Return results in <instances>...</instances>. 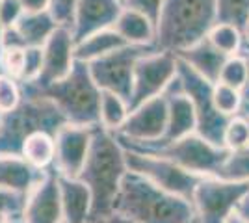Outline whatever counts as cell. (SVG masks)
I'll list each match as a JSON object with an SVG mask.
<instances>
[{
  "instance_id": "6da1fadb",
  "label": "cell",
  "mask_w": 249,
  "mask_h": 223,
  "mask_svg": "<svg viewBox=\"0 0 249 223\" xmlns=\"http://www.w3.org/2000/svg\"><path fill=\"white\" fill-rule=\"evenodd\" d=\"M128 173L124 149L115 134L95 125L89 153L78 179L91 191L89 223H104L114 214V201Z\"/></svg>"
},
{
  "instance_id": "7a4b0ae2",
  "label": "cell",
  "mask_w": 249,
  "mask_h": 223,
  "mask_svg": "<svg viewBox=\"0 0 249 223\" xmlns=\"http://www.w3.org/2000/svg\"><path fill=\"white\" fill-rule=\"evenodd\" d=\"M114 212L136 223H196L192 201L162 190L142 175L128 171L115 195Z\"/></svg>"
},
{
  "instance_id": "3957f363",
  "label": "cell",
  "mask_w": 249,
  "mask_h": 223,
  "mask_svg": "<svg viewBox=\"0 0 249 223\" xmlns=\"http://www.w3.org/2000/svg\"><path fill=\"white\" fill-rule=\"evenodd\" d=\"M216 24V0H164L156 22L155 47L180 52L207 37Z\"/></svg>"
},
{
  "instance_id": "277c9868",
  "label": "cell",
  "mask_w": 249,
  "mask_h": 223,
  "mask_svg": "<svg viewBox=\"0 0 249 223\" xmlns=\"http://www.w3.org/2000/svg\"><path fill=\"white\" fill-rule=\"evenodd\" d=\"M22 91V101L15 110L2 114L0 123V156H21L24 139L36 132H49L52 136L67 123L60 108L51 99Z\"/></svg>"
},
{
  "instance_id": "5b68a950",
  "label": "cell",
  "mask_w": 249,
  "mask_h": 223,
  "mask_svg": "<svg viewBox=\"0 0 249 223\" xmlns=\"http://www.w3.org/2000/svg\"><path fill=\"white\" fill-rule=\"evenodd\" d=\"M21 84V89L39 93L51 99L60 108L67 123L82 125V127H95L99 125V99L101 89L97 87L95 80L89 73V65L86 62H74L71 73L65 78L47 86L43 89H34L28 84Z\"/></svg>"
},
{
  "instance_id": "8992f818",
  "label": "cell",
  "mask_w": 249,
  "mask_h": 223,
  "mask_svg": "<svg viewBox=\"0 0 249 223\" xmlns=\"http://www.w3.org/2000/svg\"><path fill=\"white\" fill-rule=\"evenodd\" d=\"M119 143L124 149L151 153L156 156H162L177 166L184 168L186 171H192L201 177H218L223 162L227 160L229 151L221 145H214L208 139L201 138L197 132H192L184 138L169 141V143H156V141H128L117 136Z\"/></svg>"
},
{
  "instance_id": "52a82bcc",
  "label": "cell",
  "mask_w": 249,
  "mask_h": 223,
  "mask_svg": "<svg viewBox=\"0 0 249 223\" xmlns=\"http://www.w3.org/2000/svg\"><path fill=\"white\" fill-rule=\"evenodd\" d=\"M177 80L180 84L182 93L190 99L194 112H196V132L201 138L208 139L214 145H221L223 139V130L227 127L231 117L221 116L212 101V91L214 84L208 82L197 74L188 64L177 58ZM223 147V145H221Z\"/></svg>"
},
{
  "instance_id": "ba28073f",
  "label": "cell",
  "mask_w": 249,
  "mask_h": 223,
  "mask_svg": "<svg viewBox=\"0 0 249 223\" xmlns=\"http://www.w3.org/2000/svg\"><path fill=\"white\" fill-rule=\"evenodd\" d=\"M124 160H126L128 171L142 175L143 179L153 182L158 188L175 193L178 197H184L188 201H192L194 190L203 179L201 175H196L192 171H186L184 168L177 166L175 162L151 154V153L124 149Z\"/></svg>"
},
{
  "instance_id": "9c48e42d",
  "label": "cell",
  "mask_w": 249,
  "mask_h": 223,
  "mask_svg": "<svg viewBox=\"0 0 249 223\" xmlns=\"http://www.w3.org/2000/svg\"><path fill=\"white\" fill-rule=\"evenodd\" d=\"M249 182L225 181L219 177H203L192 195L196 223H225L236 212Z\"/></svg>"
},
{
  "instance_id": "30bf717a",
  "label": "cell",
  "mask_w": 249,
  "mask_h": 223,
  "mask_svg": "<svg viewBox=\"0 0 249 223\" xmlns=\"http://www.w3.org/2000/svg\"><path fill=\"white\" fill-rule=\"evenodd\" d=\"M158 51L155 45H124L89 65V73L101 91H112L128 103L132 93L136 62L145 54Z\"/></svg>"
},
{
  "instance_id": "8fae6325",
  "label": "cell",
  "mask_w": 249,
  "mask_h": 223,
  "mask_svg": "<svg viewBox=\"0 0 249 223\" xmlns=\"http://www.w3.org/2000/svg\"><path fill=\"white\" fill-rule=\"evenodd\" d=\"M177 78V56L173 52L153 51L142 56L134 65L132 93L128 99V110H134L147 101L166 93Z\"/></svg>"
},
{
  "instance_id": "7c38bea8",
  "label": "cell",
  "mask_w": 249,
  "mask_h": 223,
  "mask_svg": "<svg viewBox=\"0 0 249 223\" xmlns=\"http://www.w3.org/2000/svg\"><path fill=\"white\" fill-rule=\"evenodd\" d=\"M74 37L69 26H58L51 37L43 45V67L39 76L34 82H22L34 89H43L65 78L71 73L76 56H74Z\"/></svg>"
},
{
  "instance_id": "4fadbf2b",
  "label": "cell",
  "mask_w": 249,
  "mask_h": 223,
  "mask_svg": "<svg viewBox=\"0 0 249 223\" xmlns=\"http://www.w3.org/2000/svg\"><path fill=\"white\" fill-rule=\"evenodd\" d=\"M95 127H82V125H73L65 123L58 134L54 136L56 139V156L52 168L56 170L58 175L69 177V179H78L82 171L91 138H93Z\"/></svg>"
},
{
  "instance_id": "5bb4252c",
  "label": "cell",
  "mask_w": 249,
  "mask_h": 223,
  "mask_svg": "<svg viewBox=\"0 0 249 223\" xmlns=\"http://www.w3.org/2000/svg\"><path fill=\"white\" fill-rule=\"evenodd\" d=\"M21 220L22 223H63L60 184L54 168L47 170L41 181L26 193Z\"/></svg>"
},
{
  "instance_id": "9a60e30c",
  "label": "cell",
  "mask_w": 249,
  "mask_h": 223,
  "mask_svg": "<svg viewBox=\"0 0 249 223\" xmlns=\"http://www.w3.org/2000/svg\"><path fill=\"white\" fill-rule=\"evenodd\" d=\"M167 127V97L160 95L130 110L123 128L115 134L128 141H156Z\"/></svg>"
},
{
  "instance_id": "2e32d148",
  "label": "cell",
  "mask_w": 249,
  "mask_h": 223,
  "mask_svg": "<svg viewBox=\"0 0 249 223\" xmlns=\"http://www.w3.org/2000/svg\"><path fill=\"white\" fill-rule=\"evenodd\" d=\"M121 10L123 0H78L69 26L74 43H80L99 30L112 28Z\"/></svg>"
},
{
  "instance_id": "e0dca14e",
  "label": "cell",
  "mask_w": 249,
  "mask_h": 223,
  "mask_svg": "<svg viewBox=\"0 0 249 223\" xmlns=\"http://www.w3.org/2000/svg\"><path fill=\"white\" fill-rule=\"evenodd\" d=\"M164 95L167 97V127L164 136L156 139V143H169V141L184 138L188 134L196 132V125H197L194 106L190 99L182 93L177 78L171 82Z\"/></svg>"
},
{
  "instance_id": "ac0fdd59",
  "label": "cell",
  "mask_w": 249,
  "mask_h": 223,
  "mask_svg": "<svg viewBox=\"0 0 249 223\" xmlns=\"http://www.w3.org/2000/svg\"><path fill=\"white\" fill-rule=\"evenodd\" d=\"M60 199H62L63 223H89L91 191L80 179L58 175Z\"/></svg>"
},
{
  "instance_id": "d6986e66",
  "label": "cell",
  "mask_w": 249,
  "mask_h": 223,
  "mask_svg": "<svg viewBox=\"0 0 249 223\" xmlns=\"http://www.w3.org/2000/svg\"><path fill=\"white\" fill-rule=\"evenodd\" d=\"M175 56L178 60H182L184 64L190 65L203 78H207L208 82H212V84L218 82L219 71L225 64V60L229 58V56L219 52L218 49H214L207 37H203L197 43L190 45L188 49L177 52Z\"/></svg>"
},
{
  "instance_id": "ffe728a7",
  "label": "cell",
  "mask_w": 249,
  "mask_h": 223,
  "mask_svg": "<svg viewBox=\"0 0 249 223\" xmlns=\"http://www.w3.org/2000/svg\"><path fill=\"white\" fill-rule=\"evenodd\" d=\"M47 171L36 170L22 156H0V188L28 193Z\"/></svg>"
},
{
  "instance_id": "44dd1931",
  "label": "cell",
  "mask_w": 249,
  "mask_h": 223,
  "mask_svg": "<svg viewBox=\"0 0 249 223\" xmlns=\"http://www.w3.org/2000/svg\"><path fill=\"white\" fill-rule=\"evenodd\" d=\"M112 28L128 45H155L156 24L140 11L123 6Z\"/></svg>"
},
{
  "instance_id": "7402d4cb",
  "label": "cell",
  "mask_w": 249,
  "mask_h": 223,
  "mask_svg": "<svg viewBox=\"0 0 249 223\" xmlns=\"http://www.w3.org/2000/svg\"><path fill=\"white\" fill-rule=\"evenodd\" d=\"M124 45H128V43L124 41L114 28H104V30H99V32L88 35L80 43H76L74 45V56H76L78 62L91 64V62L103 58L106 54L114 52Z\"/></svg>"
},
{
  "instance_id": "603a6c76",
  "label": "cell",
  "mask_w": 249,
  "mask_h": 223,
  "mask_svg": "<svg viewBox=\"0 0 249 223\" xmlns=\"http://www.w3.org/2000/svg\"><path fill=\"white\" fill-rule=\"evenodd\" d=\"M13 28L21 35L24 47H43L51 34L58 28V22L54 21L51 11L22 13V17Z\"/></svg>"
},
{
  "instance_id": "cb8c5ba5",
  "label": "cell",
  "mask_w": 249,
  "mask_h": 223,
  "mask_svg": "<svg viewBox=\"0 0 249 223\" xmlns=\"http://www.w3.org/2000/svg\"><path fill=\"white\" fill-rule=\"evenodd\" d=\"M21 156L36 170H51L56 156V139L49 132H36L24 139Z\"/></svg>"
},
{
  "instance_id": "d4e9b609",
  "label": "cell",
  "mask_w": 249,
  "mask_h": 223,
  "mask_svg": "<svg viewBox=\"0 0 249 223\" xmlns=\"http://www.w3.org/2000/svg\"><path fill=\"white\" fill-rule=\"evenodd\" d=\"M130 114L128 110V103L123 97L115 95L112 91H101V99H99V125L117 134L123 128L126 117Z\"/></svg>"
},
{
  "instance_id": "484cf974",
  "label": "cell",
  "mask_w": 249,
  "mask_h": 223,
  "mask_svg": "<svg viewBox=\"0 0 249 223\" xmlns=\"http://www.w3.org/2000/svg\"><path fill=\"white\" fill-rule=\"evenodd\" d=\"M207 39L225 56H236L244 47V32L227 22H216L207 34Z\"/></svg>"
},
{
  "instance_id": "4316f807",
  "label": "cell",
  "mask_w": 249,
  "mask_h": 223,
  "mask_svg": "<svg viewBox=\"0 0 249 223\" xmlns=\"http://www.w3.org/2000/svg\"><path fill=\"white\" fill-rule=\"evenodd\" d=\"M212 101H214V106H216V110L221 116L234 117L242 114L244 97H242L240 89H234L231 86L216 82L214 84V91H212Z\"/></svg>"
},
{
  "instance_id": "83f0119b",
  "label": "cell",
  "mask_w": 249,
  "mask_h": 223,
  "mask_svg": "<svg viewBox=\"0 0 249 223\" xmlns=\"http://www.w3.org/2000/svg\"><path fill=\"white\" fill-rule=\"evenodd\" d=\"M218 177L225 181L249 182V145L238 151H229V156L223 162Z\"/></svg>"
},
{
  "instance_id": "f1b7e54d",
  "label": "cell",
  "mask_w": 249,
  "mask_h": 223,
  "mask_svg": "<svg viewBox=\"0 0 249 223\" xmlns=\"http://www.w3.org/2000/svg\"><path fill=\"white\" fill-rule=\"evenodd\" d=\"M249 19V0H216V22H227L240 28Z\"/></svg>"
},
{
  "instance_id": "f546056e",
  "label": "cell",
  "mask_w": 249,
  "mask_h": 223,
  "mask_svg": "<svg viewBox=\"0 0 249 223\" xmlns=\"http://www.w3.org/2000/svg\"><path fill=\"white\" fill-rule=\"evenodd\" d=\"M221 145L227 151H238L249 145V119L246 116H234L229 119L227 127L223 130Z\"/></svg>"
},
{
  "instance_id": "4dcf8cb0",
  "label": "cell",
  "mask_w": 249,
  "mask_h": 223,
  "mask_svg": "<svg viewBox=\"0 0 249 223\" xmlns=\"http://www.w3.org/2000/svg\"><path fill=\"white\" fill-rule=\"evenodd\" d=\"M218 82L225 86H231L234 89H244V86L248 82V64L244 60L242 54H236V56H229L225 60V64L219 71V78Z\"/></svg>"
},
{
  "instance_id": "1f68e13d",
  "label": "cell",
  "mask_w": 249,
  "mask_h": 223,
  "mask_svg": "<svg viewBox=\"0 0 249 223\" xmlns=\"http://www.w3.org/2000/svg\"><path fill=\"white\" fill-rule=\"evenodd\" d=\"M22 101V91L19 80L0 73V114H8L19 106Z\"/></svg>"
},
{
  "instance_id": "d6a6232c",
  "label": "cell",
  "mask_w": 249,
  "mask_h": 223,
  "mask_svg": "<svg viewBox=\"0 0 249 223\" xmlns=\"http://www.w3.org/2000/svg\"><path fill=\"white\" fill-rule=\"evenodd\" d=\"M24 51L19 47L0 49V73L8 74L15 80H21L24 71Z\"/></svg>"
},
{
  "instance_id": "836d02e7",
  "label": "cell",
  "mask_w": 249,
  "mask_h": 223,
  "mask_svg": "<svg viewBox=\"0 0 249 223\" xmlns=\"http://www.w3.org/2000/svg\"><path fill=\"white\" fill-rule=\"evenodd\" d=\"M26 193L0 188V216L8 220H19L22 216Z\"/></svg>"
},
{
  "instance_id": "e575fe53",
  "label": "cell",
  "mask_w": 249,
  "mask_h": 223,
  "mask_svg": "<svg viewBox=\"0 0 249 223\" xmlns=\"http://www.w3.org/2000/svg\"><path fill=\"white\" fill-rule=\"evenodd\" d=\"M43 67V47H26L24 51V71L19 82H34Z\"/></svg>"
},
{
  "instance_id": "d590c367",
  "label": "cell",
  "mask_w": 249,
  "mask_h": 223,
  "mask_svg": "<svg viewBox=\"0 0 249 223\" xmlns=\"http://www.w3.org/2000/svg\"><path fill=\"white\" fill-rule=\"evenodd\" d=\"M22 13L24 10L19 0H0V28L6 30L15 26L22 17Z\"/></svg>"
},
{
  "instance_id": "8d00e7d4",
  "label": "cell",
  "mask_w": 249,
  "mask_h": 223,
  "mask_svg": "<svg viewBox=\"0 0 249 223\" xmlns=\"http://www.w3.org/2000/svg\"><path fill=\"white\" fill-rule=\"evenodd\" d=\"M76 2L78 0H52L51 13L54 21L58 22V26H71Z\"/></svg>"
},
{
  "instance_id": "74e56055",
  "label": "cell",
  "mask_w": 249,
  "mask_h": 223,
  "mask_svg": "<svg viewBox=\"0 0 249 223\" xmlns=\"http://www.w3.org/2000/svg\"><path fill=\"white\" fill-rule=\"evenodd\" d=\"M162 4H164V0H123L124 8H130V10L143 13L155 24L158 22V17H160Z\"/></svg>"
},
{
  "instance_id": "f35d334b",
  "label": "cell",
  "mask_w": 249,
  "mask_h": 223,
  "mask_svg": "<svg viewBox=\"0 0 249 223\" xmlns=\"http://www.w3.org/2000/svg\"><path fill=\"white\" fill-rule=\"evenodd\" d=\"M24 13H39V11H51L52 0H19Z\"/></svg>"
},
{
  "instance_id": "ab89813d",
  "label": "cell",
  "mask_w": 249,
  "mask_h": 223,
  "mask_svg": "<svg viewBox=\"0 0 249 223\" xmlns=\"http://www.w3.org/2000/svg\"><path fill=\"white\" fill-rule=\"evenodd\" d=\"M240 54L244 56V60L248 64V82H246L244 89H242V97H244V104H249V43L244 41V47H242Z\"/></svg>"
},
{
  "instance_id": "60d3db41",
  "label": "cell",
  "mask_w": 249,
  "mask_h": 223,
  "mask_svg": "<svg viewBox=\"0 0 249 223\" xmlns=\"http://www.w3.org/2000/svg\"><path fill=\"white\" fill-rule=\"evenodd\" d=\"M236 212H238L246 222H249V188H248V191H246V195L242 197V201H240Z\"/></svg>"
},
{
  "instance_id": "b9f144b4",
  "label": "cell",
  "mask_w": 249,
  "mask_h": 223,
  "mask_svg": "<svg viewBox=\"0 0 249 223\" xmlns=\"http://www.w3.org/2000/svg\"><path fill=\"white\" fill-rule=\"evenodd\" d=\"M104 223H136V222L134 220H130V218H126V216H121V214L114 212Z\"/></svg>"
},
{
  "instance_id": "7bdbcfd3",
  "label": "cell",
  "mask_w": 249,
  "mask_h": 223,
  "mask_svg": "<svg viewBox=\"0 0 249 223\" xmlns=\"http://www.w3.org/2000/svg\"><path fill=\"white\" fill-rule=\"evenodd\" d=\"M225 223H249V222H246L238 212H232L231 216H229V220Z\"/></svg>"
},
{
  "instance_id": "ee69618b",
  "label": "cell",
  "mask_w": 249,
  "mask_h": 223,
  "mask_svg": "<svg viewBox=\"0 0 249 223\" xmlns=\"http://www.w3.org/2000/svg\"><path fill=\"white\" fill-rule=\"evenodd\" d=\"M244 41L249 43V19L246 22V26H244Z\"/></svg>"
},
{
  "instance_id": "f6af8a7d",
  "label": "cell",
  "mask_w": 249,
  "mask_h": 223,
  "mask_svg": "<svg viewBox=\"0 0 249 223\" xmlns=\"http://www.w3.org/2000/svg\"><path fill=\"white\" fill-rule=\"evenodd\" d=\"M242 116L249 117V104H244V108H242Z\"/></svg>"
},
{
  "instance_id": "bcb514c9",
  "label": "cell",
  "mask_w": 249,
  "mask_h": 223,
  "mask_svg": "<svg viewBox=\"0 0 249 223\" xmlns=\"http://www.w3.org/2000/svg\"><path fill=\"white\" fill-rule=\"evenodd\" d=\"M0 223H10V220H8V218H2V216H0Z\"/></svg>"
},
{
  "instance_id": "7dc6e473",
  "label": "cell",
  "mask_w": 249,
  "mask_h": 223,
  "mask_svg": "<svg viewBox=\"0 0 249 223\" xmlns=\"http://www.w3.org/2000/svg\"><path fill=\"white\" fill-rule=\"evenodd\" d=\"M10 223H22V220L19 218V220H10Z\"/></svg>"
},
{
  "instance_id": "c3c4849f",
  "label": "cell",
  "mask_w": 249,
  "mask_h": 223,
  "mask_svg": "<svg viewBox=\"0 0 249 223\" xmlns=\"http://www.w3.org/2000/svg\"><path fill=\"white\" fill-rule=\"evenodd\" d=\"M0 123H2V114H0Z\"/></svg>"
},
{
  "instance_id": "681fc988",
  "label": "cell",
  "mask_w": 249,
  "mask_h": 223,
  "mask_svg": "<svg viewBox=\"0 0 249 223\" xmlns=\"http://www.w3.org/2000/svg\"><path fill=\"white\" fill-rule=\"evenodd\" d=\"M0 34H2V28H0Z\"/></svg>"
},
{
  "instance_id": "f907efd6",
  "label": "cell",
  "mask_w": 249,
  "mask_h": 223,
  "mask_svg": "<svg viewBox=\"0 0 249 223\" xmlns=\"http://www.w3.org/2000/svg\"><path fill=\"white\" fill-rule=\"evenodd\" d=\"M246 117H248V116H246ZM248 119H249V117H248Z\"/></svg>"
}]
</instances>
